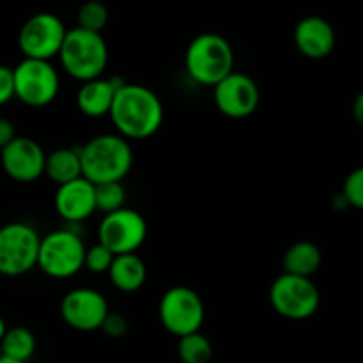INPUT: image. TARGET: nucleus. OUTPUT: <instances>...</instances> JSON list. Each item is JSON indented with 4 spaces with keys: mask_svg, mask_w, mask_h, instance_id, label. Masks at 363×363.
<instances>
[{
    "mask_svg": "<svg viewBox=\"0 0 363 363\" xmlns=\"http://www.w3.org/2000/svg\"><path fill=\"white\" fill-rule=\"evenodd\" d=\"M38 230L25 222H9L0 227V275L16 279L38 266Z\"/></svg>",
    "mask_w": 363,
    "mask_h": 363,
    "instance_id": "nucleus-7",
    "label": "nucleus"
},
{
    "mask_svg": "<svg viewBox=\"0 0 363 363\" xmlns=\"http://www.w3.org/2000/svg\"><path fill=\"white\" fill-rule=\"evenodd\" d=\"M53 206H55L57 215L69 225L85 222L96 211L94 184L89 183L85 177L60 184L57 186Z\"/></svg>",
    "mask_w": 363,
    "mask_h": 363,
    "instance_id": "nucleus-15",
    "label": "nucleus"
},
{
    "mask_svg": "<svg viewBox=\"0 0 363 363\" xmlns=\"http://www.w3.org/2000/svg\"><path fill=\"white\" fill-rule=\"evenodd\" d=\"M0 351H2V357L27 363L35 353L34 333L23 326L7 328L6 335L0 340Z\"/></svg>",
    "mask_w": 363,
    "mask_h": 363,
    "instance_id": "nucleus-21",
    "label": "nucleus"
},
{
    "mask_svg": "<svg viewBox=\"0 0 363 363\" xmlns=\"http://www.w3.org/2000/svg\"><path fill=\"white\" fill-rule=\"evenodd\" d=\"M354 119H357L358 124L363 123V96L360 94L354 101Z\"/></svg>",
    "mask_w": 363,
    "mask_h": 363,
    "instance_id": "nucleus-30",
    "label": "nucleus"
},
{
    "mask_svg": "<svg viewBox=\"0 0 363 363\" xmlns=\"http://www.w3.org/2000/svg\"><path fill=\"white\" fill-rule=\"evenodd\" d=\"M85 245L73 229H57L39 241L38 266L46 277L66 280L84 269Z\"/></svg>",
    "mask_w": 363,
    "mask_h": 363,
    "instance_id": "nucleus-5",
    "label": "nucleus"
},
{
    "mask_svg": "<svg viewBox=\"0 0 363 363\" xmlns=\"http://www.w3.org/2000/svg\"><path fill=\"white\" fill-rule=\"evenodd\" d=\"M272 308L289 321H305L321 307V293L311 279L282 273L269 287Z\"/></svg>",
    "mask_w": 363,
    "mask_h": 363,
    "instance_id": "nucleus-6",
    "label": "nucleus"
},
{
    "mask_svg": "<svg viewBox=\"0 0 363 363\" xmlns=\"http://www.w3.org/2000/svg\"><path fill=\"white\" fill-rule=\"evenodd\" d=\"M108 117L117 135L128 142L145 140L162 128L165 110L155 91L142 84L124 82L117 89Z\"/></svg>",
    "mask_w": 363,
    "mask_h": 363,
    "instance_id": "nucleus-1",
    "label": "nucleus"
},
{
    "mask_svg": "<svg viewBox=\"0 0 363 363\" xmlns=\"http://www.w3.org/2000/svg\"><path fill=\"white\" fill-rule=\"evenodd\" d=\"M6 332H7V325L2 319V315H0V340H2V337L6 335Z\"/></svg>",
    "mask_w": 363,
    "mask_h": 363,
    "instance_id": "nucleus-31",
    "label": "nucleus"
},
{
    "mask_svg": "<svg viewBox=\"0 0 363 363\" xmlns=\"http://www.w3.org/2000/svg\"><path fill=\"white\" fill-rule=\"evenodd\" d=\"M323 264V252L315 243L307 240L296 241L286 250L282 257L284 273L311 279Z\"/></svg>",
    "mask_w": 363,
    "mask_h": 363,
    "instance_id": "nucleus-19",
    "label": "nucleus"
},
{
    "mask_svg": "<svg viewBox=\"0 0 363 363\" xmlns=\"http://www.w3.org/2000/svg\"><path fill=\"white\" fill-rule=\"evenodd\" d=\"M177 354L183 363H209L213 358V346L201 332L181 337L177 342Z\"/></svg>",
    "mask_w": 363,
    "mask_h": 363,
    "instance_id": "nucleus-22",
    "label": "nucleus"
},
{
    "mask_svg": "<svg viewBox=\"0 0 363 363\" xmlns=\"http://www.w3.org/2000/svg\"><path fill=\"white\" fill-rule=\"evenodd\" d=\"M60 318L77 332H96L101 328L110 312L108 301L99 291L91 287H77L64 294L60 301Z\"/></svg>",
    "mask_w": 363,
    "mask_h": 363,
    "instance_id": "nucleus-13",
    "label": "nucleus"
},
{
    "mask_svg": "<svg viewBox=\"0 0 363 363\" xmlns=\"http://www.w3.org/2000/svg\"><path fill=\"white\" fill-rule=\"evenodd\" d=\"M113 257H116V255H113L108 248L103 247L101 243H96L94 247L85 248L84 268L87 269V272L94 273V275H103V273H108Z\"/></svg>",
    "mask_w": 363,
    "mask_h": 363,
    "instance_id": "nucleus-25",
    "label": "nucleus"
},
{
    "mask_svg": "<svg viewBox=\"0 0 363 363\" xmlns=\"http://www.w3.org/2000/svg\"><path fill=\"white\" fill-rule=\"evenodd\" d=\"M46 152L30 137H16L0 149V163L7 176L16 183H34L45 174Z\"/></svg>",
    "mask_w": 363,
    "mask_h": 363,
    "instance_id": "nucleus-14",
    "label": "nucleus"
},
{
    "mask_svg": "<svg viewBox=\"0 0 363 363\" xmlns=\"http://www.w3.org/2000/svg\"><path fill=\"white\" fill-rule=\"evenodd\" d=\"M66 25L57 14L38 13L28 18L18 34V46L23 59L52 60L66 38Z\"/></svg>",
    "mask_w": 363,
    "mask_h": 363,
    "instance_id": "nucleus-11",
    "label": "nucleus"
},
{
    "mask_svg": "<svg viewBox=\"0 0 363 363\" xmlns=\"http://www.w3.org/2000/svg\"><path fill=\"white\" fill-rule=\"evenodd\" d=\"M128 328H130V325H128V319L124 315L116 314V312H108L99 330L105 335H108L110 339H121V337L126 335Z\"/></svg>",
    "mask_w": 363,
    "mask_h": 363,
    "instance_id": "nucleus-27",
    "label": "nucleus"
},
{
    "mask_svg": "<svg viewBox=\"0 0 363 363\" xmlns=\"http://www.w3.org/2000/svg\"><path fill=\"white\" fill-rule=\"evenodd\" d=\"M18 135L16 130H14V124L9 119H6V117H0V149L6 147Z\"/></svg>",
    "mask_w": 363,
    "mask_h": 363,
    "instance_id": "nucleus-29",
    "label": "nucleus"
},
{
    "mask_svg": "<svg viewBox=\"0 0 363 363\" xmlns=\"http://www.w3.org/2000/svg\"><path fill=\"white\" fill-rule=\"evenodd\" d=\"M124 80L121 78H94L84 82L77 92V106L80 113L91 119H99L110 113L116 92Z\"/></svg>",
    "mask_w": 363,
    "mask_h": 363,
    "instance_id": "nucleus-17",
    "label": "nucleus"
},
{
    "mask_svg": "<svg viewBox=\"0 0 363 363\" xmlns=\"http://www.w3.org/2000/svg\"><path fill=\"white\" fill-rule=\"evenodd\" d=\"M147 238V222L135 209L124 206L119 211L103 216L98 227V243L113 255L137 254Z\"/></svg>",
    "mask_w": 363,
    "mask_h": 363,
    "instance_id": "nucleus-10",
    "label": "nucleus"
},
{
    "mask_svg": "<svg viewBox=\"0 0 363 363\" xmlns=\"http://www.w3.org/2000/svg\"><path fill=\"white\" fill-rule=\"evenodd\" d=\"M108 277L117 291L131 294L144 287L147 280V268L137 254L116 255L108 269Z\"/></svg>",
    "mask_w": 363,
    "mask_h": 363,
    "instance_id": "nucleus-18",
    "label": "nucleus"
},
{
    "mask_svg": "<svg viewBox=\"0 0 363 363\" xmlns=\"http://www.w3.org/2000/svg\"><path fill=\"white\" fill-rule=\"evenodd\" d=\"M108 7L105 4L99 2V0H89V2L82 4L80 9H78L77 27L89 32H96V34H101L103 28L108 23Z\"/></svg>",
    "mask_w": 363,
    "mask_h": 363,
    "instance_id": "nucleus-24",
    "label": "nucleus"
},
{
    "mask_svg": "<svg viewBox=\"0 0 363 363\" xmlns=\"http://www.w3.org/2000/svg\"><path fill=\"white\" fill-rule=\"evenodd\" d=\"M160 323L170 335L181 337L201 332L206 307L197 291L186 286H174L165 291L158 305Z\"/></svg>",
    "mask_w": 363,
    "mask_h": 363,
    "instance_id": "nucleus-8",
    "label": "nucleus"
},
{
    "mask_svg": "<svg viewBox=\"0 0 363 363\" xmlns=\"http://www.w3.org/2000/svg\"><path fill=\"white\" fill-rule=\"evenodd\" d=\"M294 45L298 52L312 60H321L332 55L337 35L332 23L321 16H305L294 27Z\"/></svg>",
    "mask_w": 363,
    "mask_h": 363,
    "instance_id": "nucleus-16",
    "label": "nucleus"
},
{
    "mask_svg": "<svg viewBox=\"0 0 363 363\" xmlns=\"http://www.w3.org/2000/svg\"><path fill=\"white\" fill-rule=\"evenodd\" d=\"M57 186L82 177L80 149L59 147L48 152L45 158V174Z\"/></svg>",
    "mask_w": 363,
    "mask_h": 363,
    "instance_id": "nucleus-20",
    "label": "nucleus"
},
{
    "mask_svg": "<svg viewBox=\"0 0 363 363\" xmlns=\"http://www.w3.org/2000/svg\"><path fill=\"white\" fill-rule=\"evenodd\" d=\"M82 177L92 184L123 181L133 167V149L117 133H103L80 147Z\"/></svg>",
    "mask_w": 363,
    "mask_h": 363,
    "instance_id": "nucleus-2",
    "label": "nucleus"
},
{
    "mask_svg": "<svg viewBox=\"0 0 363 363\" xmlns=\"http://www.w3.org/2000/svg\"><path fill=\"white\" fill-rule=\"evenodd\" d=\"M340 197L346 202L347 208L362 209L363 208V170L354 169L353 172L347 174V177L344 179L342 191H340Z\"/></svg>",
    "mask_w": 363,
    "mask_h": 363,
    "instance_id": "nucleus-26",
    "label": "nucleus"
},
{
    "mask_svg": "<svg viewBox=\"0 0 363 363\" xmlns=\"http://www.w3.org/2000/svg\"><path fill=\"white\" fill-rule=\"evenodd\" d=\"M14 98L30 108H43L55 101L60 78L50 60L23 59L13 67Z\"/></svg>",
    "mask_w": 363,
    "mask_h": 363,
    "instance_id": "nucleus-9",
    "label": "nucleus"
},
{
    "mask_svg": "<svg viewBox=\"0 0 363 363\" xmlns=\"http://www.w3.org/2000/svg\"><path fill=\"white\" fill-rule=\"evenodd\" d=\"M0 363H25V362H18V360H13V358H7L0 354Z\"/></svg>",
    "mask_w": 363,
    "mask_h": 363,
    "instance_id": "nucleus-32",
    "label": "nucleus"
},
{
    "mask_svg": "<svg viewBox=\"0 0 363 363\" xmlns=\"http://www.w3.org/2000/svg\"><path fill=\"white\" fill-rule=\"evenodd\" d=\"M14 98V82L13 67L0 64V106L7 105Z\"/></svg>",
    "mask_w": 363,
    "mask_h": 363,
    "instance_id": "nucleus-28",
    "label": "nucleus"
},
{
    "mask_svg": "<svg viewBox=\"0 0 363 363\" xmlns=\"http://www.w3.org/2000/svg\"><path fill=\"white\" fill-rule=\"evenodd\" d=\"M184 67L195 84L215 87L234 71V50L223 35L204 32L191 39L184 53Z\"/></svg>",
    "mask_w": 363,
    "mask_h": 363,
    "instance_id": "nucleus-3",
    "label": "nucleus"
},
{
    "mask_svg": "<svg viewBox=\"0 0 363 363\" xmlns=\"http://www.w3.org/2000/svg\"><path fill=\"white\" fill-rule=\"evenodd\" d=\"M64 71L78 82L99 78L108 66V45L105 38L84 28H69L59 50Z\"/></svg>",
    "mask_w": 363,
    "mask_h": 363,
    "instance_id": "nucleus-4",
    "label": "nucleus"
},
{
    "mask_svg": "<svg viewBox=\"0 0 363 363\" xmlns=\"http://www.w3.org/2000/svg\"><path fill=\"white\" fill-rule=\"evenodd\" d=\"M213 101L218 112L229 119H247L261 103V91L248 74L233 71L213 87Z\"/></svg>",
    "mask_w": 363,
    "mask_h": 363,
    "instance_id": "nucleus-12",
    "label": "nucleus"
},
{
    "mask_svg": "<svg viewBox=\"0 0 363 363\" xmlns=\"http://www.w3.org/2000/svg\"><path fill=\"white\" fill-rule=\"evenodd\" d=\"M94 201L96 211H101L103 215L123 209L126 202V188L123 181L94 184Z\"/></svg>",
    "mask_w": 363,
    "mask_h": 363,
    "instance_id": "nucleus-23",
    "label": "nucleus"
}]
</instances>
